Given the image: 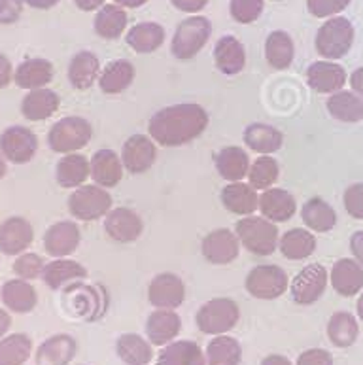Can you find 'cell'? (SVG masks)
<instances>
[{
	"label": "cell",
	"instance_id": "6da1fadb",
	"mask_svg": "<svg viewBox=\"0 0 363 365\" xmlns=\"http://www.w3.org/2000/svg\"><path fill=\"white\" fill-rule=\"evenodd\" d=\"M208 127V114L201 104H173L159 110L148 123V133L153 142L165 148H176L195 140Z\"/></svg>",
	"mask_w": 363,
	"mask_h": 365
},
{
	"label": "cell",
	"instance_id": "7a4b0ae2",
	"mask_svg": "<svg viewBox=\"0 0 363 365\" xmlns=\"http://www.w3.org/2000/svg\"><path fill=\"white\" fill-rule=\"evenodd\" d=\"M354 36H356V29H354L350 19H347V17H329L316 33V51L324 59H342L352 49Z\"/></svg>",
	"mask_w": 363,
	"mask_h": 365
},
{
	"label": "cell",
	"instance_id": "3957f363",
	"mask_svg": "<svg viewBox=\"0 0 363 365\" xmlns=\"http://www.w3.org/2000/svg\"><path fill=\"white\" fill-rule=\"evenodd\" d=\"M239 242L254 256H271L278 248V229L263 216H244L235 225Z\"/></svg>",
	"mask_w": 363,
	"mask_h": 365
},
{
	"label": "cell",
	"instance_id": "277c9868",
	"mask_svg": "<svg viewBox=\"0 0 363 365\" xmlns=\"http://www.w3.org/2000/svg\"><path fill=\"white\" fill-rule=\"evenodd\" d=\"M93 137V127L86 118L66 115L51 125L48 133V146L55 153H76L86 148Z\"/></svg>",
	"mask_w": 363,
	"mask_h": 365
},
{
	"label": "cell",
	"instance_id": "5b68a950",
	"mask_svg": "<svg viewBox=\"0 0 363 365\" xmlns=\"http://www.w3.org/2000/svg\"><path fill=\"white\" fill-rule=\"evenodd\" d=\"M212 34V23L208 17L193 16L178 23V27L174 31L170 49L173 55L180 61L193 59L199 51L206 46Z\"/></svg>",
	"mask_w": 363,
	"mask_h": 365
},
{
	"label": "cell",
	"instance_id": "8992f818",
	"mask_svg": "<svg viewBox=\"0 0 363 365\" xmlns=\"http://www.w3.org/2000/svg\"><path fill=\"white\" fill-rule=\"evenodd\" d=\"M240 320V309L229 297H216L206 301L197 311V327L206 335H223L231 331Z\"/></svg>",
	"mask_w": 363,
	"mask_h": 365
},
{
	"label": "cell",
	"instance_id": "52a82bcc",
	"mask_svg": "<svg viewBox=\"0 0 363 365\" xmlns=\"http://www.w3.org/2000/svg\"><path fill=\"white\" fill-rule=\"evenodd\" d=\"M68 210L76 220L95 222L112 210V197L101 185H80L68 197Z\"/></svg>",
	"mask_w": 363,
	"mask_h": 365
},
{
	"label": "cell",
	"instance_id": "ba28073f",
	"mask_svg": "<svg viewBox=\"0 0 363 365\" xmlns=\"http://www.w3.org/2000/svg\"><path fill=\"white\" fill-rule=\"evenodd\" d=\"M246 289L255 299H277L287 289L286 271L278 265H257L246 277Z\"/></svg>",
	"mask_w": 363,
	"mask_h": 365
},
{
	"label": "cell",
	"instance_id": "9c48e42d",
	"mask_svg": "<svg viewBox=\"0 0 363 365\" xmlns=\"http://www.w3.org/2000/svg\"><path fill=\"white\" fill-rule=\"evenodd\" d=\"M36 152H39V137L29 127L11 125L0 135V153L10 163H29L33 161Z\"/></svg>",
	"mask_w": 363,
	"mask_h": 365
},
{
	"label": "cell",
	"instance_id": "30bf717a",
	"mask_svg": "<svg viewBox=\"0 0 363 365\" xmlns=\"http://www.w3.org/2000/svg\"><path fill=\"white\" fill-rule=\"evenodd\" d=\"M327 278L329 273L325 271L324 265L320 263H310L303 271H299V274L293 278L290 292H292V299L297 305H315L316 301L324 295L325 288H327Z\"/></svg>",
	"mask_w": 363,
	"mask_h": 365
},
{
	"label": "cell",
	"instance_id": "8fae6325",
	"mask_svg": "<svg viewBox=\"0 0 363 365\" xmlns=\"http://www.w3.org/2000/svg\"><path fill=\"white\" fill-rule=\"evenodd\" d=\"M80 240L81 233L78 224L63 220V222H57V224L49 225L46 229V233H44V250H46L48 256L61 259V257L72 256L78 250Z\"/></svg>",
	"mask_w": 363,
	"mask_h": 365
},
{
	"label": "cell",
	"instance_id": "7c38bea8",
	"mask_svg": "<svg viewBox=\"0 0 363 365\" xmlns=\"http://www.w3.org/2000/svg\"><path fill=\"white\" fill-rule=\"evenodd\" d=\"M155 159H158V148L150 137L133 135L125 140L121 150V163L131 175H142L148 169H152Z\"/></svg>",
	"mask_w": 363,
	"mask_h": 365
},
{
	"label": "cell",
	"instance_id": "4fadbf2b",
	"mask_svg": "<svg viewBox=\"0 0 363 365\" xmlns=\"http://www.w3.org/2000/svg\"><path fill=\"white\" fill-rule=\"evenodd\" d=\"M203 256L214 265H227L239 257V237L229 229H214L203 239Z\"/></svg>",
	"mask_w": 363,
	"mask_h": 365
},
{
	"label": "cell",
	"instance_id": "5bb4252c",
	"mask_svg": "<svg viewBox=\"0 0 363 365\" xmlns=\"http://www.w3.org/2000/svg\"><path fill=\"white\" fill-rule=\"evenodd\" d=\"M33 240V225L21 216H11L0 224V252L4 256H21Z\"/></svg>",
	"mask_w": 363,
	"mask_h": 365
},
{
	"label": "cell",
	"instance_id": "9a60e30c",
	"mask_svg": "<svg viewBox=\"0 0 363 365\" xmlns=\"http://www.w3.org/2000/svg\"><path fill=\"white\" fill-rule=\"evenodd\" d=\"M78 354V341L68 333H57L40 343L34 365H71Z\"/></svg>",
	"mask_w": 363,
	"mask_h": 365
},
{
	"label": "cell",
	"instance_id": "2e32d148",
	"mask_svg": "<svg viewBox=\"0 0 363 365\" xmlns=\"http://www.w3.org/2000/svg\"><path fill=\"white\" fill-rule=\"evenodd\" d=\"M148 299L158 309H176L185 299V284L173 273H161L148 286Z\"/></svg>",
	"mask_w": 363,
	"mask_h": 365
},
{
	"label": "cell",
	"instance_id": "e0dca14e",
	"mask_svg": "<svg viewBox=\"0 0 363 365\" xmlns=\"http://www.w3.org/2000/svg\"><path fill=\"white\" fill-rule=\"evenodd\" d=\"M104 231L116 242H135L136 239H140L144 224L135 210L120 207L106 214Z\"/></svg>",
	"mask_w": 363,
	"mask_h": 365
},
{
	"label": "cell",
	"instance_id": "ac0fdd59",
	"mask_svg": "<svg viewBox=\"0 0 363 365\" xmlns=\"http://www.w3.org/2000/svg\"><path fill=\"white\" fill-rule=\"evenodd\" d=\"M257 207H260L263 218H267L272 224H282V222L292 220L295 210H297L295 197L282 187H269V190L263 191Z\"/></svg>",
	"mask_w": 363,
	"mask_h": 365
},
{
	"label": "cell",
	"instance_id": "d6986e66",
	"mask_svg": "<svg viewBox=\"0 0 363 365\" xmlns=\"http://www.w3.org/2000/svg\"><path fill=\"white\" fill-rule=\"evenodd\" d=\"M347 80V71L341 65L329 63V61H316L307 71V82L310 89H315L316 93L333 95L344 88Z\"/></svg>",
	"mask_w": 363,
	"mask_h": 365
},
{
	"label": "cell",
	"instance_id": "ffe728a7",
	"mask_svg": "<svg viewBox=\"0 0 363 365\" xmlns=\"http://www.w3.org/2000/svg\"><path fill=\"white\" fill-rule=\"evenodd\" d=\"M0 297L8 311L16 314H29L39 305V294L29 280L14 278L0 288Z\"/></svg>",
	"mask_w": 363,
	"mask_h": 365
},
{
	"label": "cell",
	"instance_id": "44dd1931",
	"mask_svg": "<svg viewBox=\"0 0 363 365\" xmlns=\"http://www.w3.org/2000/svg\"><path fill=\"white\" fill-rule=\"evenodd\" d=\"M53 65L51 61L44 59V57H33V59H25L19 63V66L14 72V82L17 88L34 91V89L46 88L51 80H53Z\"/></svg>",
	"mask_w": 363,
	"mask_h": 365
},
{
	"label": "cell",
	"instance_id": "7402d4cb",
	"mask_svg": "<svg viewBox=\"0 0 363 365\" xmlns=\"http://www.w3.org/2000/svg\"><path fill=\"white\" fill-rule=\"evenodd\" d=\"M180 329H182V320L173 309H158L148 317L146 335L153 346H165L173 343L180 335Z\"/></svg>",
	"mask_w": 363,
	"mask_h": 365
},
{
	"label": "cell",
	"instance_id": "603a6c76",
	"mask_svg": "<svg viewBox=\"0 0 363 365\" xmlns=\"http://www.w3.org/2000/svg\"><path fill=\"white\" fill-rule=\"evenodd\" d=\"M331 286L342 297H354L363 289V265L356 259H339L329 273Z\"/></svg>",
	"mask_w": 363,
	"mask_h": 365
},
{
	"label": "cell",
	"instance_id": "cb8c5ba5",
	"mask_svg": "<svg viewBox=\"0 0 363 365\" xmlns=\"http://www.w3.org/2000/svg\"><path fill=\"white\" fill-rule=\"evenodd\" d=\"M214 61L218 71L223 72L225 76H235L246 66V49L239 38L227 34L218 40L214 46Z\"/></svg>",
	"mask_w": 363,
	"mask_h": 365
},
{
	"label": "cell",
	"instance_id": "d4e9b609",
	"mask_svg": "<svg viewBox=\"0 0 363 365\" xmlns=\"http://www.w3.org/2000/svg\"><path fill=\"white\" fill-rule=\"evenodd\" d=\"M91 178L101 187H114L123 178V163L114 150H98L91 158Z\"/></svg>",
	"mask_w": 363,
	"mask_h": 365
},
{
	"label": "cell",
	"instance_id": "484cf974",
	"mask_svg": "<svg viewBox=\"0 0 363 365\" xmlns=\"http://www.w3.org/2000/svg\"><path fill=\"white\" fill-rule=\"evenodd\" d=\"M61 98L53 89L42 88L29 91L21 101V114L29 121L49 120L59 110Z\"/></svg>",
	"mask_w": 363,
	"mask_h": 365
},
{
	"label": "cell",
	"instance_id": "4316f807",
	"mask_svg": "<svg viewBox=\"0 0 363 365\" xmlns=\"http://www.w3.org/2000/svg\"><path fill=\"white\" fill-rule=\"evenodd\" d=\"M91 176V163L81 153H66L55 167V178L61 187H80Z\"/></svg>",
	"mask_w": 363,
	"mask_h": 365
},
{
	"label": "cell",
	"instance_id": "83f0119b",
	"mask_svg": "<svg viewBox=\"0 0 363 365\" xmlns=\"http://www.w3.org/2000/svg\"><path fill=\"white\" fill-rule=\"evenodd\" d=\"M87 277V269L78 262L72 259H53V262L46 263L42 273L44 284L51 289H61L72 282L83 280Z\"/></svg>",
	"mask_w": 363,
	"mask_h": 365
},
{
	"label": "cell",
	"instance_id": "f1b7e54d",
	"mask_svg": "<svg viewBox=\"0 0 363 365\" xmlns=\"http://www.w3.org/2000/svg\"><path fill=\"white\" fill-rule=\"evenodd\" d=\"M101 76V61L91 51H80L68 65V82L74 89H89Z\"/></svg>",
	"mask_w": 363,
	"mask_h": 365
},
{
	"label": "cell",
	"instance_id": "f546056e",
	"mask_svg": "<svg viewBox=\"0 0 363 365\" xmlns=\"http://www.w3.org/2000/svg\"><path fill=\"white\" fill-rule=\"evenodd\" d=\"M260 197L250 184L244 182H231L222 190V205L229 212L239 216H250L255 212Z\"/></svg>",
	"mask_w": 363,
	"mask_h": 365
},
{
	"label": "cell",
	"instance_id": "4dcf8cb0",
	"mask_svg": "<svg viewBox=\"0 0 363 365\" xmlns=\"http://www.w3.org/2000/svg\"><path fill=\"white\" fill-rule=\"evenodd\" d=\"M327 112L333 120L342 121V123H358L363 120V98L358 97L354 91L333 93L327 98Z\"/></svg>",
	"mask_w": 363,
	"mask_h": 365
},
{
	"label": "cell",
	"instance_id": "1f68e13d",
	"mask_svg": "<svg viewBox=\"0 0 363 365\" xmlns=\"http://www.w3.org/2000/svg\"><path fill=\"white\" fill-rule=\"evenodd\" d=\"M135 80V66L127 59L112 61L98 76V88L106 95H118L131 88Z\"/></svg>",
	"mask_w": 363,
	"mask_h": 365
},
{
	"label": "cell",
	"instance_id": "d6a6232c",
	"mask_svg": "<svg viewBox=\"0 0 363 365\" xmlns=\"http://www.w3.org/2000/svg\"><path fill=\"white\" fill-rule=\"evenodd\" d=\"M158 365H206V358L193 341H173L159 352Z\"/></svg>",
	"mask_w": 363,
	"mask_h": 365
},
{
	"label": "cell",
	"instance_id": "836d02e7",
	"mask_svg": "<svg viewBox=\"0 0 363 365\" xmlns=\"http://www.w3.org/2000/svg\"><path fill=\"white\" fill-rule=\"evenodd\" d=\"M295 57V44L286 31H272L265 40V59L275 71L290 68Z\"/></svg>",
	"mask_w": 363,
	"mask_h": 365
},
{
	"label": "cell",
	"instance_id": "e575fe53",
	"mask_svg": "<svg viewBox=\"0 0 363 365\" xmlns=\"http://www.w3.org/2000/svg\"><path fill=\"white\" fill-rule=\"evenodd\" d=\"M125 40L136 53H153L165 42V29L155 21L136 23L135 27H131Z\"/></svg>",
	"mask_w": 363,
	"mask_h": 365
},
{
	"label": "cell",
	"instance_id": "d590c367",
	"mask_svg": "<svg viewBox=\"0 0 363 365\" xmlns=\"http://www.w3.org/2000/svg\"><path fill=\"white\" fill-rule=\"evenodd\" d=\"M116 354L127 365H148L153 360L152 343L136 333H125L116 341Z\"/></svg>",
	"mask_w": 363,
	"mask_h": 365
},
{
	"label": "cell",
	"instance_id": "8d00e7d4",
	"mask_svg": "<svg viewBox=\"0 0 363 365\" xmlns=\"http://www.w3.org/2000/svg\"><path fill=\"white\" fill-rule=\"evenodd\" d=\"M216 169L223 180L242 182L250 170L248 153L239 146L223 148L216 155Z\"/></svg>",
	"mask_w": 363,
	"mask_h": 365
},
{
	"label": "cell",
	"instance_id": "74e56055",
	"mask_svg": "<svg viewBox=\"0 0 363 365\" xmlns=\"http://www.w3.org/2000/svg\"><path fill=\"white\" fill-rule=\"evenodd\" d=\"M303 224L316 233H327L337 225V212L322 197H312L301 208Z\"/></svg>",
	"mask_w": 363,
	"mask_h": 365
},
{
	"label": "cell",
	"instance_id": "f35d334b",
	"mask_svg": "<svg viewBox=\"0 0 363 365\" xmlns=\"http://www.w3.org/2000/svg\"><path fill=\"white\" fill-rule=\"evenodd\" d=\"M127 11L118 4H104L95 16L93 29L104 40H118L127 29Z\"/></svg>",
	"mask_w": 363,
	"mask_h": 365
},
{
	"label": "cell",
	"instance_id": "ab89813d",
	"mask_svg": "<svg viewBox=\"0 0 363 365\" xmlns=\"http://www.w3.org/2000/svg\"><path fill=\"white\" fill-rule=\"evenodd\" d=\"M278 248L282 252V256L292 262L307 259L315 254L316 237L307 229H290L282 235V239L278 240Z\"/></svg>",
	"mask_w": 363,
	"mask_h": 365
},
{
	"label": "cell",
	"instance_id": "60d3db41",
	"mask_svg": "<svg viewBox=\"0 0 363 365\" xmlns=\"http://www.w3.org/2000/svg\"><path fill=\"white\" fill-rule=\"evenodd\" d=\"M359 335L358 320L347 311L335 312L327 322V339L337 349H350Z\"/></svg>",
	"mask_w": 363,
	"mask_h": 365
},
{
	"label": "cell",
	"instance_id": "b9f144b4",
	"mask_svg": "<svg viewBox=\"0 0 363 365\" xmlns=\"http://www.w3.org/2000/svg\"><path fill=\"white\" fill-rule=\"evenodd\" d=\"M244 144L257 153H275L284 144V135L277 127L265 123H252L244 131Z\"/></svg>",
	"mask_w": 363,
	"mask_h": 365
},
{
	"label": "cell",
	"instance_id": "7bdbcfd3",
	"mask_svg": "<svg viewBox=\"0 0 363 365\" xmlns=\"http://www.w3.org/2000/svg\"><path fill=\"white\" fill-rule=\"evenodd\" d=\"M206 365H240L242 346L237 339L229 335H218L206 344Z\"/></svg>",
	"mask_w": 363,
	"mask_h": 365
},
{
	"label": "cell",
	"instance_id": "ee69618b",
	"mask_svg": "<svg viewBox=\"0 0 363 365\" xmlns=\"http://www.w3.org/2000/svg\"><path fill=\"white\" fill-rule=\"evenodd\" d=\"M33 354V339L27 333H14L0 339V365H23Z\"/></svg>",
	"mask_w": 363,
	"mask_h": 365
},
{
	"label": "cell",
	"instance_id": "f6af8a7d",
	"mask_svg": "<svg viewBox=\"0 0 363 365\" xmlns=\"http://www.w3.org/2000/svg\"><path fill=\"white\" fill-rule=\"evenodd\" d=\"M280 176V165L271 155H261L250 165L248 182L254 190H269Z\"/></svg>",
	"mask_w": 363,
	"mask_h": 365
},
{
	"label": "cell",
	"instance_id": "bcb514c9",
	"mask_svg": "<svg viewBox=\"0 0 363 365\" xmlns=\"http://www.w3.org/2000/svg\"><path fill=\"white\" fill-rule=\"evenodd\" d=\"M265 8V0H231L229 14L240 25L257 21Z\"/></svg>",
	"mask_w": 363,
	"mask_h": 365
},
{
	"label": "cell",
	"instance_id": "7dc6e473",
	"mask_svg": "<svg viewBox=\"0 0 363 365\" xmlns=\"http://www.w3.org/2000/svg\"><path fill=\"white\" fill-rule=\"evenodd\" d=\"M44 267H46V263H44L40 254H21V256L16 257V262L11 265L14 273L23 280H29V282L42 277Z\"/></svg>",
	"mask_w": 363,
	"mask_h": 365
},
{
	"label": "cell",
	"instance_id": "c3c4849f",
	"mask_svg": "<svg viewBox=\"0 0 363 365\" xmlns=\"http://www.w3.org/2000/svg\"><path fill=\"white\" fill-rule=\"evenodd\" d=\"M352 0H307L309 14L315 17H335L348 8Z\"/></svg>",
	"mask_w": 363,
	"mask_h": 365
},
{
	"label": "cell",
	"instance_id": "681fc988",
	"mask_svg": "<svg viewBox=\"0 0 363 365\" xmlns=\"http://www.w3.org/2000/svg\"><path fill=\"white\" fill-rule=\"evenodd\" d=\"M344 210L354 220H363V184L348 185L342 195Z\"/></svg>",
	"mask_w": 363,
	"mask_h": 365
},
{
	"label": "cell",
	"instance_id": "f907efd6",
	"mask_svg": "<svg viewBox=\"0 0 363 365\" xmlns=\"http://www.w3.org/2000/svg\"><path fill=\"white\" fill-rule=\"evenodd\" d=\"M23 0H0V25H14L23 14Z\"/></svg>",
	"mask_w": 363,
	"mask_h": 365
},
{
	"label": "cell",
	"instance_id": "816d5d0a",
	"mask_svg": "<svg viewBox=\"0 0 363 365\" xmlns=\"http://www.w3.org/2000/svg\"><path fill=\"white\" fill-rule=\"evenodd\" d=\"M295 365H333V356L327 350L309 349L299 354Z\"/></svg>",
	"mask_w": 363,
	"mask_h": 365
},
{
	"label": "cell",
	"instance_id": "f5cc1de1",
	"mask_svg": "<svg viewBox=\"0 0 363 365\" xmlns=\"http://www.w3.org/2000/svg\"><path fill=\"white\" fill-rule=\"evenodd\" d=\"M176 10L184 11V14H199L201 10H205L208 0H170Z\"/></svg>",
	"mask_w": 363,
	"mask_h": 365
},
{
	"label": "cell",
	"instance_id": "db71d44e",
	"mask_svg": "<svg viewBox=\"0 0 363 365\" xmlns=\"http://www.w3.org/2000/svg\"><path fill=\"white\" fill-rule=\"evenodd\" d=\"M14 82V66L4 53H0V89L8 88Z\"/></svg>",
	"mask_w": 363,
	"mask_h": 365
},
{
	"label": "cell",
	"instance_id": "11a10c76",
	"mask_svg": "<svg viewBox=\"0 0 363 365\" xmlns=\"http://www.w3.org/2000/svg\"><path fill=\"white\" fill-rule=\"evenodd\" d=\"M350 250H352L356 262L363 265V231H356L350 237Z\"/></svg>",
	"mask_w": 363,
	"mask_h": 365
},
{
	"label": "cell",
	"instance_id": "9f6ffc18",
	"mask_svg": "<svg viewBox=\"0 0 363 365\" xmlns=\"http://www.w3.org/2000/svg\"><path fill=\"white\" fill-rule=\"evenodd\" d=\"M350 88L352 91L363 98V66L356 68V71L350 74Z\"/></svg>",
	"mask_w": 363,
	"mask_h": 365
},
{
	"label": "cell",
	"instance_id": "6f0895ef",
	"mask_svg": "<svg viewBox=\"0 0 363 365\" xmlns=\"http://www.w3.org/2000/svg\"><path fill=\"white\" fill-rule=\"evenodd\" d=\"M106 0H74V4L80 8L81 11H93L101 10Z\"/></svg>",
	"mask_w": 363,
	"mask_h": 365
},
{
	"label": "cell",
	"instance_id": "680465c9",
	"mask_svg": "<svg viewBox=\"0 0 363 365\" xmlns=\"http://www.w3.org/2000/svg\"><path fill=\"white\" fill-rule=\"evenodd\" d=\"M10 327H11L10 312L4 311V309H0V339L8 335V331H10Z\"/></svg>",
	"mask_w": 363,
	"mask_h": 365
},
{
	"label": "cell",
	"instance_id": "91938a15",
	"mask_svg": "<svg viewBox=\"0 0 363 365\" xmlns=\"http://www.w3.org/2000/svg\"><path fill=\"white\" fill-rule=\"evenodd\" d=\"M25 4H29L31 8H36V10H49L61 2V0H23Z\"/></svg>",
	"mask_w": 363,
	"mask_h": 365
},
{
	"label": "cell",
	"instance_id": "94428289",
	"mask_svg": "<svg viewBox=\"0 0 363 365\" xmlns=\"http://www.w3.org/2000/svg\"><path fill=\"white\" fill-rule=\"evenodd\" d=\"M261 365H295V364H292V361L287 360L286 356L269 354V356H265L263 360H261Z\"/></svg>",
	"mask_w": 363,
	"mask_h": 365
},
{
	"label": "cell",
	"instance_id": "6125c7cd",
	"mask_svg": "<svg viewBox=\"0 0 363 365\" xmlns=\"http://www.w3.org/2000/svg\"><path fill=\"white\" fill-rule=\"evenodd\" d=\"M116 4L121 6V8H140L148 2V0H114Z\"/></svg>",
	"mask_w": 363,
	"mask_h": 365
},
{
	"label": "cell",
	"instance_id": "be15d7a7",
	"mask_svg": "<svg viewBox=\"0 0 363 365\" xmlns=\"http://www.w3.org/2000/svg\"><path fill=\"white\" fill-rule=\"evenodd\" d=\"M6 173H8V165H6L4 155H2V153H0V180H2V178H4Z\"/></svg>",
	"mask_w": 363,
	"mask_h": 365
},
{
	"label": "cell",
	"instance_id": "e7e4bbea",
	"mask_svg": "<svg viewBox=\"0 0 363 365\" xmlns=\"http://www.w3.org/2000/svg\"><path fill=\"white\" fill-rule=\"evenodd\" d=\"M356 309H358L359 320H363V289H362V294H359V297H358V303H356Z\"/></svg>",
	"mask_w": 363,
	"mask_h": 365
},
{
	"label": "cell",
	"instance_id": "03108f58",
	"mask_svg": "<svg viewBox=\"0 0 363 365\" xmlns=\"http://www.w3.org/2000/svg\"><path fill=\"white\" fill-rule=\"evenodd\" d=\"M275 2H280V0H275Z\"/></svg>",
	"mask_w": 363,
	"mask_h": 365
}]
</instances>
